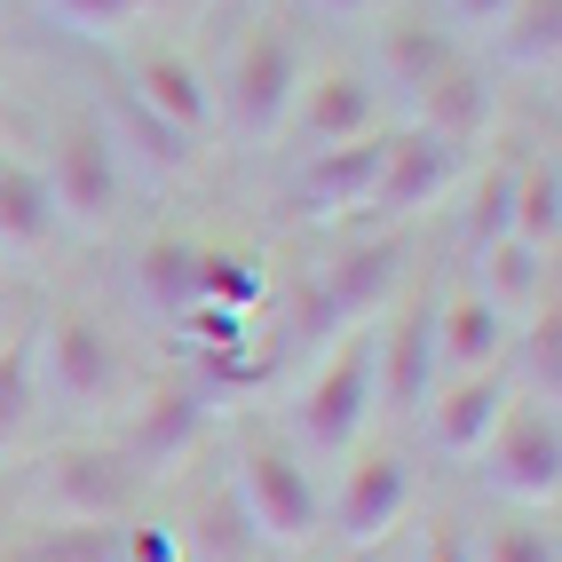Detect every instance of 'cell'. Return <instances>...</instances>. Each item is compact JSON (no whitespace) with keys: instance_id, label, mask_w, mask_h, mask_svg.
<instances>
[{"instance_id":"obj_1","label":"cell","mask_w":562,"mask_h":562,"mask_svg":"<svg viewBox=\"0 0 562 562\" xmlns=\"http://www.w3.org/2000/svg\"><path fill=\"white\" fill-rule=\"evenodd\" d=\"M231 499L246 515L254 547H278V554H302L325 539V483L317 468L293 452L278 428H246L238 436V460H231Z\"/></svg>"},{"instance_id":"obj_2","label":"cell","mask_w":562,"mask_h":562,"mask_svg":"<svg viewBox=\"0 0 562 562\" xmlns=\"http://www.w3.org/2000/svg\"><path fill=\"white\" fill-rule=\"evenodd\" d=\"M32 372H41V396L56 412H71V420L127 404V357L103 333V317H88L80 302H56L32 317Z\"/></svg>"},{"instance_id":"obj_3","label":"cell","mask_w":562,"mask_h":562,"mask_svg":"<svg viewBox=\"0 0 562 562\" xmlns=\"http://www.w3.org/2000/svg\"><path fill=\"white\" fill-rule=\"evenodd\" d=\"M24 507L64 531H120L143 507V475L120 460V443H48L24 475Z\"/></svg>"},{"instance_id":"obj_4","label":"cell","mask_w":562,"mask_h":562,"mask_svg":"<svg viewBox=\"0 0 562 562\" xmlns=\"http://www.w3.org/2000/svg\"><path fill=\"white\" fill-rule=\"evenodd\" d=\"M381 420V364H372V325L341 333L333 357L310 372V389L293 396V452L302 460H349Z\"/></svg>"},{"instance_id":"obj_5","label":"cell","mask_w":562,"mask_h":562,"mask_svg":"<svg viewBox=\"0 0 562 562\" xmlns=\"http://www.w3.org/2000/svg\"><path fill=\"white\" fill-rule=\"evenodd\" d=\"M302 71L310 64H302V48H293V32L254 24L231 48V64H222V80H214V127H231L246 151H270V143L285 135V120H293Z\"/></svg>"},{"instance_id":"obj_6","label":"cell","mask_w":562,"mask_h":562,"mask_svg":"<svg viewBox=\"0 0 562 562\" xmlns=\"http://www.w3.org/2000/svg\"><path fill=\"white\" fill-rule=\"evenodd\" d=\"M412 499H420L412 452H396V443H357L341 460V483L325 492V531L349 554H381L396 539V522L412 515Z\"/></svg>"},{"instance_id":"obj_7","label":"cell","mask_w":562,"mask_h":562,"mask_svg":"<svg viewBox=\"0 0 562 562\" xmlns=\"http://www.w3.org/2000/svg\"><path fill=\"white\" fill-rule=\"evenodd\" d=\"M48 199H56V222L80 238H111L120 231V206H127V175L120 159H111L103 127L88 120V111H71V120H56L48 135Z\"/></svg>"},{"instance_id":"obj_8","label":"cell","mask_w":562,"mask_h":562,"mask_svg":"<svg viewBox=\"0 0 562 562\" xmlns=\"http://www.w3.org/2000/svg\"><path fill=\"white\" fill-rule=\"evenodd\" d=\"M404 293H412V231H364L317 270V325L325 333L381 325Z\"/></svg>"},{"instance_id":"obj_9","label":"cell","mask_w":562,"mask_h":562,"mask_svg":"<svg viewBox=\"0 0 562 562\" xmlns=\"http://www.w3.org/2000/svg\"><path fill=\"white\" fill-rule=\"evenodd\" d=\"M111 80H120L151 120H167L191 151H206V143L222 135L214 127V71L191 56V48H167V41H143V48H120V64H111Z\"/></svg>"},{"instance_id":"obj_10","label":"cell","mask_w":562,"mask_h":562,"mask_svg":"<svg viewBox=\"0 0 562 562\" xmlns=\"http://www.w3.org/2000/svg\"><path fill=\"white\" fill-rule=\"evenodd\" d=\"M475 468L522 515H554V499H562V420L547 404H507V420L475 452Z\"/></svg>"},{"instance_id":"obj_11","label":"cell","mask_w":562,"mask_h":562,"mask_svg":"<svg viewBox=\"0 0 562 562\" xmlns=\"http://www.w3.org/2000/svg\"><path fill=\"white\" fill-rule=\"evenodd\" d=\"M460 56H468V48H460L436 16H381L372 56H364V80H372V95H381V111L396 103L404 120H412V111L443 88V71H452Z\"/></svg>"},{"instance_id":"obj_12","label":"cell","mask_w":562,"mask_h":562,"mask_svg":"<svg viewBox=\"0 0 562 562\" xmlns=\"http://www.w3.org/2000/svg\"><path fill=\"white\" fill-rule=\"evenodd\" d=\"M460 167H468V151H452L443 135H428V127H396V143H389V167H381V182H372V199H364V231H412V214H428L443 191L460 182Z\"/></svg>"},{"instance_id":"obj_13","label":"cell","mask_w":562,"mask_h":562,"mask_svg":"<svg viewBox=\"0 0 562 562\" xmlns=\"http://www.w3.org/2000/svg\"><path fill=\"white\" fill-rule=\"evenodd\" d=\"M372 364H381V412L420 420V404L436 396V293H404V302L372 325Z\"/></svg>"},{"instance_id":"obj_14","label":"cell","mask_w":562,"mask_h":562,"mask_svg":"<svg viewBox=\"0 0 562 562\" xmlns=\"http://www.w3.org/2000/svg\"><path fill=\"white\" fill-rule=\"evenodd\" d=\"M389 143H396V127L333 143V151H302V167H293V182H285V206L302 222H357L364 199H372V182H381V167H389Z\"/></svg>"},{"instance_id":"obj_15","label":"cell","mask_w":562,"mask_h":562,"mask_svg":"<svg viewBox=\"0 0 562 562\" xmlns=\"http://www.w3.org/2000/svg\"><path fill=\"white\" fill-rule=\"evenodd\" d=\"M389 111L372 95V80L357 64H325L302 71V95H293V120L278 143H302V151H333V143H357V135H381Z\"/></svg>"},{"instance_id":"obj_16","label":"cell","mask_w":562,"mask_h":562,"mask_svg":"<svg viewBox=\"0 0 562 562\" xmlns=\"http://www.w3.org/2000/svg\"><path fill=\"white\" fill-rule=\"evenodd\" d=\"M507 372H460V381H436V396L420 404V436H428V452L436 460H452V468H475V452L492 443V428L507 420Z\"/></svg>"},{"instance_id":"obj_17","label":"cell","mask_w":562,"mask_h":562,"mask_svg":"<svg viewBox=\"0 0 562 562\" xmlns=\"http://www.w3.org/2000/svg\"><path fill=\"white\" fill-rule=\"evenodd\" d=\"M206 420H214L206 389H199V381H167V389H151V396L127 412V428H120V460H127L143 483H151L159 468H175V460H191V452H199Z\"/></svg>"},{"instance_id":"obj_18","label":"cell","mask_w":562,"mask_h":562,"mask_svg":"<svg viewBox=\"0 0 562 562\" xmlns=\"http://www.w3.org/2000/svg\"><path fill=\"white\" fill-rule=\"evenodd\" d=\"M95 127H103V143H111V159H120V175H127V182H151V191H167V182H191V167H199L191 143H182L167 120H151V111H143L120 80L103 88Z\"/></svg>"},{"instance_id":"obj_19","label":"cell","mask_w":562,"mask_h":562,"mask_svg":"<svg viewBox=\"0 0 562 562\" xmlns=\"http://www.w3.org/2000/svg\"><path fill=\"white\" fill-rule=\"evenodd\" d=\"M507 317L483 302L475 285H452L436 302V372L443 381H460V372H499V357H507Z\"/></svg>"},{"instance_id":"obj_20","label":"cell","mask_w":562,"mask_h":562,"mask_svg":"<svg viewBox=\"0 0 562 562\" xmlns=\"http://www.w3.org/2000/svg\"><path fill=\"white\" fill-rule=\"evenodd\" d=\"M56 238H64V222L48 199V175L16 151H0V261H41Z\"/></svg>"},{"instance_id":"obj_21","label":"cell","mask_w":562,"mask_h":562,"mask_svg":"<svg viewBox=\"0 0 562 562\" xmlns=\"http://www.w3.org/2000/svg\"><path fill=\"white\" fill-rule=\"evenodd\" d=\"M475 293H483V302H492L507 325L539 317V310L554 302V254L522 246V238H499V246H483V254H475Z\"/></svg>"},{"instance_id":"obj_22","label":"cell","mask_w":562,"mask_h":562,"mask_svg":"<svg viewBox=\"0 0 562 562\" xmlns=\"http://www.w3.org/2000/svg\"><path fill=\"white\" fill-rule=\"evenodd\" d=\"M199 254H206V246H199L191 231H151V238L135 246V293H143L167 325L199 310Z\"/></svg>"},{"instance_id":"obj_23","label":"cell","mask_w":562,"mask_h":562,"mask_svg":"<svg viewBox=\"0 0 562 562\" xmlns=\"http://www.w3.org/2000/svg\"><path fill=\"white\" fill-rule=\"evenodd\" d=\"M492 64L499 71H522V80H554L562 64V0H515V9L492 24Z\"/></svg>"},{"instance_id":"obj_24","label":"cell","mask_w":562,"mask_h":562,"mask_svg":"<svg viewBox=\"0 0 562 562\" xmlns=\"http://www.w3.org/2000/svg\"><path fill=\"white\" fill-rule=\"evenodd\" d=\"M412 127L443 135L452 151H475L483 127H492V80H483V64H475V56H460L452 71H443V88H436L420 111H412Z\"/></svg>"},{"instance_id":"obj_25","label":"cell","mask_w":562,"mask_h":562,"mask_svg":"<svg viewBox=\"0 0 562 562\" xmlns=\"http://www.w3.org/2000/svg\"><path fill=\"white\" fill-rule=\"evenodd\" d=\"M24 9H41L56 32H71V41H88V48H127L135 24L182 9V0H24Z\"/></svg>"},{"instance_id":"obj_26","label":"cell","mask_w":562,"mask_h":562,"mask_svg":"<svg viewBox=\"0 0 562 562\" xmlns=\"http://www.w3.org/2000/svg\"><path fill=\"white\" fill-rule=\"evenodd\" d=\"M507 238L539 246V254L562 246V167H554V151H522V167H515V231Z\"/></svg>"},{"instance_id":"obj_27","label":"cell","mask_w":562,"mask_h":562,"mask_svg":"<svg viewBox=\"0 0 562 562\" xmlns=\"http://www.w3.org/2000/svg\"><path fill=\"white\" fill-rule=\"evenodd\" d=\"M515 167H522V151H499L492 167H483V175L468 182V214H460V238H468V254L499 246V238L515 231Z\"/></svg>"},{"instance_id":"obj_28","label":"cell","mask_w":562,"mask_h":562,"mask_svg":"<svg viewBox=\"0 0 562 562\" xmlns=\"http://www.w3.org/2000/svg\"><path fill=\"white\" fill-rule=\"evenodd\" d=\"M32 428H41V372H32V325H24L0 349V452H16Z\"/></svg>"},{"instance_id":"obj_29","label":"cell","mask_w":562,"mask_h":562,"mask_svg":"<svg viewBox=\"0 0 562 562\" xmlns=\"http://www.w3.org/2000/svg\"><path fill=\"white\" fill-rule=\"evenodd\" d=\"M261 261H246V254H222V246H206L199 254V302H214V310H238V317H254V302H261Z\"/></svg>"},{"instance_id":"obj_30","label":"cell","mask_w":562,"mask_h":562,"mask_svg":"<svg viewBox=\"0 0 562 562\" xmlns=\"http://www.w3.org/2000/svg\"><path fill=\"white\" fill-rule=\"evenodd\" d=\"M0 562H120V531H64V522H48V531L16 539Z\"/></svg>"},{"instance_id":"obj_31","label":"cell","mask_w":562,"mask_h":562,"mask_svg":"<svg viewBox=\"0 0 562 562\" xmlns=\"http://www.w3.org/2000/svg\"><path fill=\"white\" fill-rule=\"evenodd\" d=\"M475 562H562L554 547V515H515V522H492L475 547Z\"/></svg>"},{"instance_id":"obj_32","label":"cell","mask_w":562,"mask_h":562,"mask_svg":"<svg viewBox=\"0 0 562 562\" xmlns=\"http://www.w3.org/2000/svg\"><path fill=\"white\" fill-rule=\"evenodd\" d=\"M515 9V0H443V32L452 41H492V24Z\"/></svg>"},{"instance_id":"obj_33","label":"cell","mask_w":562,"mask_h":562,"mask_svg":"<svg viewBox=\"0 0 562 562\" xmlns=\"http://www.w3.org/2000/svg\"><path fill=\"white\" fill-rule=\"evenodd\" d=\"M120 562H182V531H175V522H143V531H120Z\"/></svg>"},{"instance_id":"obj_34","label":"cell","mask_w":562,"mask_h":562,"mask_svg":"<svg viewBox=\"0 0 562 562\" xmlns=\"http://www.w3.org/2000/svg\"><path fill=\"white\" fill-rule=\"evenodd\" d=\"M412 562H475V539L460 531V522H428L420 531V554Z\"/></svg>"},{"instance_id":"obj_35","label":"cell","mask_w":562,"mask_h":562,"mask_svg":"<svg viewBox=\"0 0 562 562\" xmlns=\"http://www.w3.org/2000/svg\"><path fill=\"white\" fill-rule=\"evenodd\" d=\"M24 325H32V317H24V293H16L9 278H0V349H9L16 333H24Z\"/></svg>"},{"instance_id":"obj_36","label":"cell","mask_w":562,"mask_h":562,"mask_svg":"<svg viewBox=\"0 0 562 562\" xmlns=\"http://www.w3.org/2000/svg\"><path fill=\"white\" fill-rule=\"evenodd\" d=\"M310 9L333 24H364V16H381V0H310Z\"/></svg>"},{"instance_id":"obj_37","label":"cell","mask_w":562,"mask_h":562,"mask_svg":"<svg viewBox=\"0 0 562 562\" xmlns=\"http://www.w3.org/2000/svg\"><path fill=\"white\" fill-rule=\"evenodd\" d=\"M16 135V111H9V88H0V143Z\"/></svg>"},{"instance_id":"obj_38","label":"cell","mask_w":562,"mask_h":562,"mask_svg":"<svg viewBox=\"0 0 562 562\" xmlns=\"http://www.w3.org/2000/svg\"><path fill=\"white\" fill-rule=\"evenodd\" d=\"M349 562H381V554H349Z\"/></svg>"},{"instance_id":"obj_39","label":"cell","mask_w":562,"mask_h":562,"mask_svg":"<svg viewBox=\"0 0 562 562\" xmlns=\"http://www.w3.org/2000/svg\"><path fill=\"white\" fill-rule=\"evenodd\" d=\"M9 9H16V0H0V16H9Z\"/></svg>"},{"instance_id":"obj_40","label":"cell","mask_w":562,"mask_h":562,"mask_svg":"<svg viewBox=\"0 0 562 562\" xmlns=\"http://www.w3.org/2000/svg\"><path fill=\"white\" fill-rule=\"evenodd\" d=\"M0 278H9V261H0Z\"/></svg>"}]
</instances>
